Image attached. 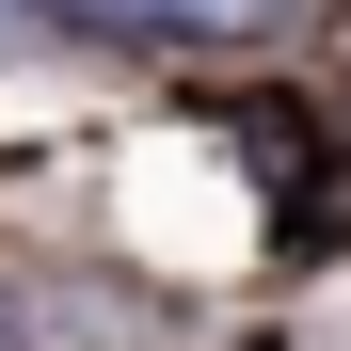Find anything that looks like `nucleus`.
<instances>
[{
  "label": "nucleus",
  "instance_id": "f03ea898",
  "mask_svg": "<svg viewBox=\"0 0 351 351\" xmlns=\"http://www.w3.org/2000/svg\"><path fill=\"white\" fill-rule=\"evenodd\" d=\"M64 16H160V0H64Z\"/></svg>",
  "mask_w": 351,
  "mask_h": 351
},
{
  "label": "nucleus",
  "instance_id": "f257e3e1",
  "mask_svg": "<svg viewBox=\"0 0 351 351\" xmlns=\"http://www.w3.org/2000/svg\"><path fill=\"white\" fill-rule=\"evenodd\" d=\"M160 16H192V32H240V16H271V0H160Z\"/></svg>",
  "mask_w": 351,
  "mask_h": 351
}]
</instances>
